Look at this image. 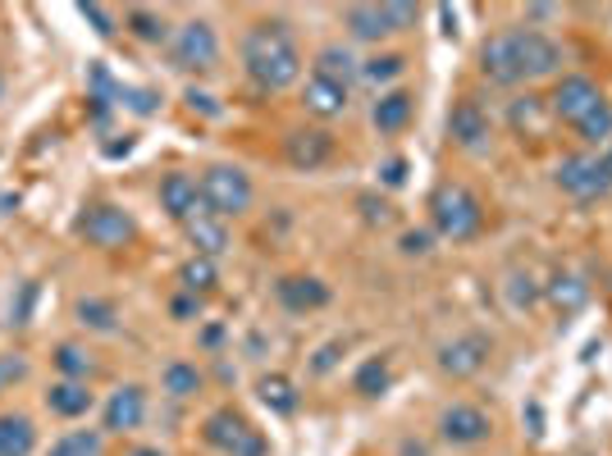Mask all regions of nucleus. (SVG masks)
Wrapping results in <instances>:
<instances>
[{
    "label": "nucleus",
    "mask_w": 612,
    "mask_h": 456,
    "mask_svg": "<svg viewBox=\"0 0 612 456\" xmlns=\"http://www.w3.org/2000/svg\"><path fill=\"white\" fill-rule=\"evenodd\" d=\"M242 69L261 92H284L302 78V50L284 23H252L242 37Z\"/></svg>",
    "instance_id": "nucleus-1"
},
{
    "label": "nucleus",
    "mask_w": 612,
    "mask_h": 456,
    "mask_svg": "<svg viewBox=\"0 0 612 456\" xmlns=\"http://www.w3.org/2000/svg\"><path fill=\"white\" fill-rule=\"evenodd\" d=\"M430 224H434L439 238L471 242L485 228V206L466 183H439L430 192Z\"/></svg>",
    "instance_id": "nucleus-2"
},
{
    "label": "nucleus",
    "mask_w": 612,
    "mask_h": 456,
    "mask_svg": "<svg viewBox=\"0 0 612 456\" xmlns=\"http://www.w3.org/2000/svg\"><path fill=\"white\" fill-rule=\"evenodd\" d=\"M202 206L215 215V219H238L252 210V179L242 174L238 164H211L202 174Z\"/></svg>",
    "instance_id": "nucleus-3"
},
{
    "label": "nucleus",
    "mask_w": 612,
    "mask_h": 456,
    "mask_svg": "<svg viewBox=\"0 0 612 456\" xmlns=\"http://www.w3.org/2000/svg\"><path fill=\"white\" fill-rule=\"evenodd\" d=\"M503 37H508V50H512V65H517L521 82L553 78L563 69V46L548 33H540V27H512V33H503Z\"/></svg>",
    "instance_id": "nucleus-4"
},
{
    "label": "nucleus",
    "mask_w": 612,
    "mask_h": 456,
    "mask_svg": "<svg viewBox=\"0 0 612 456\" xmlns=\"http://www.w3.org/2000/svg\"><path fill=\"white\" fill-rule=\"evenodd\" d=\"M170 60L183 73H206V69H215L219 65V33H215L206 19H188L179 33H174V42H170Z\"/></svg>",
    "instance_id": "nucleus-5"
},
{
    "label": "nucleus",
    "mask_w": 612,
    "mask_h": 456,
    "mask_svg": "<svg viewBox=\"0 0 612 456\" xmlns=\"http://www.w3.org/2000/svg\"><path fill=\"white\" fill-rule=\"evenodd\" d=\"M416 23V5H348L343 27L356 42H384Z\"/></svg>",
    "instance_id": "nucleus-6"
},
{
    "label": "nucleus",
    "mask_w": 612,
    "mask_h": 456,
    "mask_svg": "<svg viewBox=\"0 0 612 456\" xmlns=\"http://www.w3.org/2000/svg\"><path fill=\"white\" fill-rule=\"evenodd\" d=\"M599 101H608V96L599 92L594 78H586V73H563L558 82H553V92H548V114L576 128Z\"/></svg>",
    "instance_id": "nucleus-7"
},
{
    "label": "nucleus",
    "mask_w": 612,
    "mask_h": 456,
    "mask_svg": "<svg viewBox=\"0 0 612 456\" xmlns=\"http://www.w3.org/2000/svg\"><path fill=\"white\" fill-rule=\"evenodd\" d=\"M78 233L88 238L92 247H101V251H115V247H128V242H133L137 224H133V215H128L124 206L101 202V206H88V210H82Z\"/></svg>",
    "instance_id": "nucleus-8"
},
{
    "label": "nucleus",
    "mask_w": 612,
    "mask_h": 456,
    "mask_svg": "<svg viewBox=\"0 0 612 456\" xmlns=\"http://www.w3.org/2000/svg\"><path fill=\"white\" fill-rule=\"evenodd\" d=\"M494 356V338L489 333H457L453 342L439 347V369L449 379H476L480 369L489 365Z\"/></svg>",
    "instance_id": "nucleus-9"
},
{
    "label": "nucleus",
    "mask_w": 612,
    "mask_h": 456,
    "mask_svg": "<svg viewBox=\"0 0 612 456\" xmlns=\"http://www.w3.org/2000/svg\"><path fill=\"white\" fill-rule=\"evenodd\" d=\"M206 443L219 447L225 456H265V438L238 411H229V407L206 420Z\"/></svg>",
    "instance_id": "nucleus-10"
},
{
    "label": "nucleus",
    "mask_w": 612,
    "mask_h": 456,
    "mask_svg": "<svg viewBox=\"0 0 612 456\" xmlns=\"http://www.w3.org/2000/svg\"><path fill=\"white\" fill-rule=\"evenodd\" d=\"M489 434H494L489 411L471 407V402H453L439 415V438L453 447H480V443H489Z\"/></svg>",
    "instance_id": "nucleus-11"
},
{
    "label": "nucleus",
    "mask_w": 612,
    "mask_h": 456,
    "mask_svg": "<svg viewBox=\"0 0 612 456\" xmlns=\"http://www.w3.org/2000/svg\"><path fill=\"white\" fill-rule=\"evenodd\" d=\"M558 187L567 192V196H576V202H599V196L612 187L608 183V174H603V164H599V156H563V164H558Z\"/></svg>",
    "instance_id": "nucleus-12"
},
{
    "label": "nucleus",
    "mask_w": 612,
    "mask_h": 456,
    "mask_svg": "<svg viewBox=\"0 0 612 456\" xmlns=\"http://www.w3.org/2000/svg\"><path fill=\"white\" fill-rule=\"evenodd\" d=\"M449 137H453V147H462V151H480V147H489L494 124H489L485 105H480V101H471V96L453 101V110H449Z\"/></svg>",
    "instance_id": "nucleus-13"
},
{
    "label": "nucleus",
    "mask_w": 612,
    "mask_h": 456,
    "mask_svg": "<svg viewBox=\"0 0 612 456\" xmlns=\"http://www.w3.org/2000/svg\"><path fill=\"white\" fill-rule=\"evenodd\" d=\"M147 420V392L137 388V384H124L110 392V402L101 411V424H105V434H133L137 424Z\"/></svg>",
    "instance_id": "nucleus-14"
},
{
    "label": "nucleus",
    "mask_w": 612,
    "mask_h": 456,
    "mask_svg": "<svg viewBox=\"0 0 612 456\" xmlns=\"http://www.w3.org/2000/svg\"><path fill=\"white\" fill-rule=\"evenodd\" d=\"M284 156L293 169H306V174H316L333 160V137L320 133V128H297L284 137Z\"/></svg>",
    "instance_id": "nucleus-15"
},
{
    "label": "nucleus",
    "mask_w": 612,
    "mask_h": 456,
    "mask_svg": "<svg viewBox=\"0 0 612 456\" xmlns=\"http://www.w3.org/2000/svg\"><path fill=\"white\" fill-rule=\"evenodd\" d=\"M274 297H280V306L293 310V316H306V310L329 306V283L316 274H288V278L274 283Z\"/></svg>",
    "instance_id": "nucleus-16"
},
{
    "label": "nucleus",
    "mask_w": 612,
    "mask_h": 456,
    "mask_svg": "<svg viewBox=\"0 0 612 456\" xmlns=\"http://www.w3.org/2000/svg\"><path fill=\"white\" fill-rule=\"evenodd\" d=\"M160 210L170 219H179V224H188L192 215H206L197 179H192V174H165L160 179Z\"/></svg>",
    "instance_id": "nucleus-17"
},
{
    "label": "nucleus",
    "mask_w": 612,
    "mask_h": 456,
    "mask_svg": "<svg viewBox=\"0 0 612 456\" xmlns=\"http://www.w3.org/2000/svg\"><path fill=\"white\" fill-rule=\"evenodd\" d=\"M411 114H416V96L403 92V88H388V92H379L375 105H371V124H375V133H384V137H398V133L411 124Z\"/></svg>",
    "instance_id": "nucleus-18"
},
{
    "label": "nucleus",
    "mask_w": 612,
    "mask_h": 456,
    "mask_svg": "<svg viewBox=\"0 0 612 456\" xmlns=\"http://www.w3.org/2000/svg\"><path fill=\"white\" fill-rule=\"evenodd\" d=\"M302 110L316 114V119H339V114L348 110V88L311 73V78H306V88H302Z\"/></svg>",
    "instance_id": "nucleus-19"
},
{
    "label": "nucleus",
    "mask_w": 612,
    "mask_h": 456,
    "mask_svg": "<svg viewBox=\"0 0 612 456\" xmlns=\"http://www.w3.org/2000/svg\"><path fill=\"white\" fill-rule=\"evenodd\" d=\"M480 78L494 82V88H517V82H521V73H517V65H512V50H508V37H503V33L489 37V42L480 46Z\"/></svg>",
    "instance_id": "nucleus-20"
},
{
    "label": "nucleus",
    "mask_w": 612,
    "mask_h": 456,
    "mask_svg": "<svg viewBox=\"0 0 612 456\" xmlns=\"http://www.w3.org/2000/svg\"><path fill=\"white\" fill-rule=\"evenodd\" d=\"M46 407H50V415H60V420H78V415L92 411V392H88V384H78V379H55L46 388Z\"/></svg>",
    "instance_id": "nucleus-21"
},
{
    "label": "nucleus",
    "mask_w": 612,
    "mask_h": 456,
    "mask_svg": "<svg viewBox=\"0 0 612 456\" xmlns=\"http://www.w3.org/2000/svg\"><path fill=\"white\" fill-rule=\"evenodd\" d=\"M183 233H188L192 247H197V255H211V261L229 247V228H225V219H215L211 210H206V215H192V219L183 224Z\"/></svg>",
    "instance_id": "nucleus-22"
},
{
    "label": "nucleus",
    "mask_w": 612,
    "mask_h": 456,
    "mask_svg": "<svg viewBox=\"0 0 612 456\" xmlns=\"http://www.w3.org/2000/svg\"><path fill=\"white\" fill-rule=\"evenodd\" d=\"M37 447V424L27 415L5 411L0 415V456H33Z\"/></svg>",
    "instance_id": "nucleus-23"
},
{
    "label": "nucleus",
    "mask_w": 612,
    "mask_h": 456,
    "mask_svg": "<svg viewBox=\"0 0 612 456\" xmlns=\"http://www.w3.org/2000/svg\"><path fill=\"white\" fill-rule=\"evenodd\" d=\"M356 69H361V60H352V50H343V46H325L316 55V78H329V82H339V88H352Z\"/></svg>",
    "instance_id": "nucleus-24"
},
{
    "label": "nucleus",
    "mask_w": 612,
    "mask_h": 456,
    "mask_svg": "<svg viewBox=\"0 0 612 456\" xmlns=\"http://www.w3.org/2000/svg\"><path fill=\"white\" fill-rule=\"evenodd\" d=\"M160 388L170 392L174 402H188V397L202 392V369L192 361H170V365H165V375H160Z\"/></svg>",
    "instance_id": "nucleus-25"
},
{
    "label": "nucleus",
    "mask_w": 612,
    "mask_h": 456,
    "mask_svg": "<svg viewBox=\"0 0 612 456\" xmlns=\"http://www.w3.org/2000/svg\"><path fill=\"white\" fill-rule=\"evenodd\" d=\"M257 397H261V407H270L274 415H293L297 411V388L284 375H261L257 379Z\"/></svg>",
    "instance_id": "nucleus-26"
},
{
    "label": "nucleus",
    "mask_w": 612,
    "mask_h": 456,
    "mask_svg": "<svg viewBox=\"0 0 612 456\" xmlns=\"http://www.w3.org/2000/svg\"><path fill=\"white\" fill-rule=\"evenodd\" d=\"M73 316H78L82 329H92V333H115V329H120L115 301H101V297H82V301L73 306Z\"/></svg>",
    "instance_id": "nucleus-27"
},
{
    "label": "nucleus",
    "mask_w": 612,
    "mask_h": 456,
    "mask_svg": "<svg viewBox=\"0 0 612 456\" xmlns=\"http://www.w3.org/2000/svg\"><path fill=\"white\" fill-rule=\"evenodd\" d=\"M179 283H183V293L206 297V293H215L219 270H215L211 255H192V261H183V265H179Z\"/></svg>",
    "instance_id": "nucleus-28"
},
{
    "label": "nucleus",
    "mask_w": 612,
    "mask_h": 456,
    "mask_svg": "<svg viewBox=\"0 0 612 456\" xmlns=\"http://www.w3.org/2000/svg\"><path fill=\"white\" fill-rule=\"evenodd\" d=\"M388 384H394V365H388V356H371V361H361V369L352 375V388L361 397H384Z\"/></svg>",
    "instance_id": "nucleus-29"
},
{
    "label": "nucleus",
    "mask_w": 612,
    "mask_h": 456,
    "mask_svg": "<svg viewBox=\"0 0 612 456\" xmlns=\"http://www.w3.org/2000/svg\"><path fill=\"white\" fill-rule=\"evenodd\" d=\"M544 293H548L553 310H563V316H571V310H580V306H586V297H590V288H586V283H580L576 274H553Z\"/></svg>",
    "instance_id": "nucleus-30"
},
{
    "label": "nucleus",
    "mask_w": 612,
    "mask_h": 456,
    "mask_svg": "<svg viewBox=\"0 0 612 456\" xmlns=\"http://www.w3.org/2000/svg\"><path fill=\"white\" fill-rule=\"evenodd\" d=\"M403 69H407V55H398V50H379V55H371V60H361L356 78H361V82H371V88H384V82H394Z\"/></svg>",
    "instance_id": "nucleus-31"
},
{
    "label": "nucleus",
    "mask_w": 612,
    "mask_h": 456,
    "mask_svg": "<svg viewBox=\"0 0 612 456\" xmlns=\"http://www.w3.org/2000/svg\"><path fill=\"white\" fill-rule=\"evenodd\" d=\"M124 27H128V33H133L137 42H147V46H160L165 37H170V23H165V14L143 10V5L124 14Z\"/></svg>",
    "instance_id": "nucleus-32"
},
{
    "label": "nucleus",
    "mask_w": 612,
    "mask_h": 456,
    "mask_svg": "<svg viewBox=\"0 0 612 456\" xmlns=\"http://www.w3.org/2000/svg\"><path fill=\"white\" fill-rule=\"evenodd\" d=\"M576 137L586 141V147H608L612 141V101H599L586 119L576 124Z\"/></svg>",
    "instance_id": "nucleus-33"
},
{
    "label": "nucleus",
    "mask_w": 612,
    "mask_h": 456,
    "mask_svg": "<svg viewBox=\"0 0 612 456\" xmlns=\"http://www.w3.org/2000/svg\"><path fill=\"white\" fill-rule=\"evenodd\" d=\"M55 369H60V379L88 384V375H92V356L82 352L78 342H60V347H55Z\"/></svg>",
    "instance_id": "nucleus-34"
},
{
    "label": "nucleus",
    "mask_w": 612,
    "mask_h": 456,
    "mask_svg": "<svg viewBox=\"0 0 612 456\" xmlns=\"http://www.w3.org/2000/svg\"><path fill=\"white\" fill-rule=\"evenodd\" d=\"M110 105H124L133 114H143V119H151V114L160 110V96L151 88H128V82H115V92H110Z\"/></svg>",
    "instance_id": "nucleus-35"
},
{
    "label": "nucleus",
    "mask_w": 612,
    "mask_h": 456,
    "mask_svg": "<svg viewBox=\"0 0 612 456\" xmlns=\"http://www.w3.org/2000/svg\"><path fill=\"white\" fill-rule=\"evenodd\" d=\"M508 119H512L517 133H525V128H535L540 119H553V114H548V101L544 96H517L512 110H508Z\"/></svg>",
    "instance_id": "nucleus-36"
},
{
    "label": "nucleus",
    "mask_w": 612,
    "mask_h": 456,
    "mask_svg": "<svg viewBox=\"0 0 612 456\" xmlns=\"http://www.w3.org/2000/svg\"><path fill=\"white\" fill-rule=\"evenodd\" d=\"M46 456H101V434L92 430H78V434H65L60 443H55Z\"/></svg>",
    "instance_id": "nucleus-37"
},
{
    "label": "nucleus",
    "mask_w": 612,
    "mask_h": 456,
    "mask_svg": "<svg viewBox=\"0 0 612 456\" xmlns=\"http://www.w3.org/2000/svg\"><path fill=\"white\" fill-rule=\"evenodd\" d=\"M27 379V361L19 356V352H5L0 356V392H10L14 384H23Z\"/></svg>",
    "instance_id": "nucleus-38"
},
{
    "label": "nucleus",
    "mask_w": 612,
    "mask_h": 456,
    "mask_svg": "<svg viewBox=\"0 0 612 456\" xmlns=\"http://www.w3.org/2000/svg\"><path fill=\"white\" fill-rule=\"evenodd\" d=\"M430 242H434L430 228H407V233L398 238V251L403 255H430Z\"/></svg>",
    "instance_id": "nucleus-39"
},
{
    "label": "nucleus",
    "mask_w": 612,
    "mask_h": 456,
    "mask_svg": "<svg viewBox=\"0 0 612 456\" xmlns=\"http://www.w3.org/2000/svg\"><path fill=\"white\" fill-rule=\"evenodd\" d=\"M170 316H174V320H183V324H188V320H202V297L179 293V297L170 301Z\"/></svg>",
    "instance_id": "nucleus-40"
},
{
    "label": "nucleus",
    "mask_w": 612,
    "mask_h": 456,
    "mask_svg": "<svg viewBox=\"0 0 612 456\" xmlns=\"http://www.w3.org/2000/svg\"><path fill=\"white\" fill-rule=\"evenodd\" d=\"M78 14H82V19H88V23L97 27V33H101V37H110V33H115V14H110V10H101V5H82Z\"/></svg>",
    "instance_id": "nucleus-41"
},
{
    "label": "nucleus",
    "mask_w": 612,
    "mask_h": 456,
    "mask_svg": "<svg viewBox=\"0 0 612 456\" xmlns=\"http://www.w3.org/2000/svg\"><path fill=\"white\" fill-rule=\"evenodd\" d=\"M379 183H384V187H403V183H407V160H403V156L384 160V169H379Z\"/></svg>",
    "instance_id": "nucleus-42"
},
{
    "label": "nucleus",
    "mask_w": 612,
    "mask_h": 456,
    "mask_svg": "<svg viewBox=\"0 0 612 456\" xmlns=\"http://www.w3.org/2000/svg\"><path fill=\"white\" fill-rule=\"evenodd\" d=\"M535 297H540L535 278H531V274H517V278H512V301H517V306H531Z\"/></svg>",
    "instance_id": "nucleus-43"
},
{
    "label": "nucleus",
    "mask_w": 612,
    "mask_h": 456,
    "mask_svg": "<svg viewBox=\"0 0 612 456\" xmlns=\"http://www.w3.org/2000/svg\"><path fill=\"white\" fill-rule=\"evenodd\" d=\"M339 352H343V342H329V347H320V356H316V365H311L316 375H325V369L333 365V356H339Z\"/></svg>",
    "instance_id": "nucleus-44"
},
{
    "label": "nucleus",
    "mask_w": 612,
    "mask_h": 456,
    "mask_svg": "<svg viewBox=\"0 0 612 456\" xmlns=\"http://www.w3.org/2000/svg\"><path fill=\"white\" fill-rule=\"evenodd\" d=\"M361 206H366V219H371V224H384V219H388V206L375 202V196H361Z\"/></svg>",
    "instance_id": "nucleus-45"
},
{
    "label": "nucleus",
    "mask_w": 612,
    "mask_h": 456,
    "mask_svg": "<svg viewBox=\"0 0 612 456\" xmlns=\"http://www.w3.org/2000/svg\"><path fill=\"white\" fill-rule=\"evenodd\" d=\"M599 164H603V174H608V183H612V141L603 147V156H599Z\"/></svg>",
    "instance_id": "nucleus-46"
},
{
    "label": "nucleus",
    "mask_w": 612,
    "mask_h": 456,
    "mask_svg": "<svg viewBox=\"0 0 612 456\" xmlns=\"http://www.w3.org/2000/svg\"><path fill=\"white\" fill-rule=\"evenodd\" d=\"M124 456H165V452H160V447H128Z\"/></svg>",
    "instance_id": "nucleus-47"
}]
</instances>
